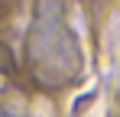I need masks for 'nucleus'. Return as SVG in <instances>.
<instances>
[{
  "instance_id": "f257e3e1",
  "label": "nucleus",
  "mask_w": 120,
  "mask_h": 117,
  "mask_svg": "<svg viewBox=\"0 0 120 117\" xmlns=\"http://www.w3.org/2000/svg\"><path fill=\"white\" fill-rule=\"evenodd\" d=\"M26 65L42 88H68L81 78L84 55L78 36L59 16V7H39V16L26 39Z\"/></svg>"
}]
</instances>
